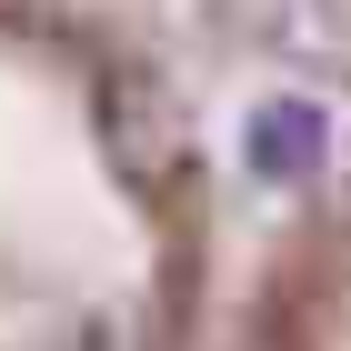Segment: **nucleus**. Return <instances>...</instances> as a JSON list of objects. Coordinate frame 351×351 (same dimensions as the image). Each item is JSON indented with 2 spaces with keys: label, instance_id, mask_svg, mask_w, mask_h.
Returning a JSON list of instances; mask_svg holds the SVG:
<instances>
[{
  "label": "nucleus",
  "instance_id": "obj_1",
  "mask_svg": "<svg viewBox=\"0 0 351 351\" xmlns=\"http://www.w3.org/2000/svg\"><path fill=\"white\" fill-rule=\"evenodd\" d=\"M322 151H331L322 101H261V110L241 121V161L261 171V181H311V171H322Z\"/></svg>",
  "mask_w": 351,
  "mask_h": 351
}]
</instances>
